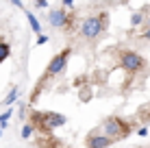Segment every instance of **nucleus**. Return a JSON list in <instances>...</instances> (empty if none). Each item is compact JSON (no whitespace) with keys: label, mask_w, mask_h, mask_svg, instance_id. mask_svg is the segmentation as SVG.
Here are the masks:
<instances>
[{"label":"nucleus","mask_w":150,"mask_h":148,"mask_svg":"<svg viewBox=\"0 0 150 148\" xmlns=\"http://www.w3.org/2000/svg\"><path fill=\"white\" fill-rule=\"evenodd\" d=\"M33 133H35V124H24V129H22V137L24 140H28Z\"/></svg>","instance_id":"nucleus-11"},{"label":"nucleus","mask_w":150,"mask_h":148,"mask_svg":"<svg viewBox=\"0 0 150 148\" xmlns=\"http://www.w3.org/2000/svg\"><path fill=\"white\" fill-rule=\"evenodd\" d=\"M120 63H122L124 70H128V72H137V70L144 68L142 55L133 52V50H122V52H120Z\"/></svg>","instance_id":"nucleus-3"},{"label":"nucleus","mask_w":150,"mask_h":148,"mask_svg":"<svg viewBox=\"0 0 150 148\" xmlns=\"http://www.w3.org/2000/svg\"><path fill=\"white\" fill-rule=\"evenodd\" d=\"M107 13L105 11H100V13H96V15H89V18H85L83 20V24H81V35L85 39H96L98 35L105 30L107 26Z\"/></svg>","instance_id":"nucleus-1"},{"label":"nucleus","mask_w":150,"mask_h":148,"mask_svg":"<svg viewBox=\"0 0 150 148\" xmlns=\"http://www.w3.org/2000/svg\"><path fill=\"white\" fill-rule=\"evenodd\" d=\"M142 37L144 39H150V26H148V30H144V33H142Z\"/></svg>","instance_id":"nucleus-17"},{"label":"nucleus","mask_w":150,"mask_h":148,"mask_svg":"<svg viewBox=\"0 0 150 148\" xmlns=\"http://www.w3.org/2000/svg\"><path fill=\"white\" fill-rule=\"evenodd\" d=\"M9 118H11V109H9V111H4V113L0 115V129H4V126H7Z\"/></svg>","instance_id":"nucleus-13"},{"label":"nucleus","mask_w":150,"mask_h":148,"mask_svg":"<svg viewBox=\"0 0 150 148\" xmlns=\"http://www.w3.org/2000/svg\"><path fill=\"white\" fill-rule=\"evenodd\" d=\"M0 135H2V129H0Z\"/></svg>","instance_id":"nucleus-21"},{"label":"nucleus","mask_w":150,"mask_h":148,"mask_svg":"<svg viewBox=\"0 0 150 148\" xmlns=\"http://www.w3.org/2000/svg\"><path fill=\"white\" fill-rule=\"evenodd\" d=\"M35 4H37L39 9H44V7H48V0H35Z\"/></svg>","instance_id":"nucleus-14"},{"label":"nucleus","mask_w":150,"mask_h":148,"mask_svg":"<svg viewBox=\"0 0 150 148\" xmlns=\"http://www.w3.org/2000/svg\"><path fill=\"white\" fill-rule=\"evenodd\" d=\"M9 52H11V48H9V44H0V63H2L4 59L9 57Z\"/></svg>","instance_id":"nucleus-10"},{"label":"nucleus","mask_w":150,"mask_h":148,"mask_svg":"<svg viewBox=\"0 0 150 148\" xmlns=\"http://www.w3.org/2000/svg\"><path fill=\"white\" fill-rule=\"evenodd\" d=\"M37 118L44 122V126H46L48 131L57 129V126H63L65 122H68V118H65L63 113H44V115H37Z\"/></svg>","instance_id":"nucleus-5"},{"label":"nucleus","mask_w":150,"mask_h":148,"mask_svg":"<svg viewBox=\"0 0 150 148\" xmlns=\"http://www.w3.org/2000/svg\"><path fill=\"white\" fill-rule=\"evenodd\" d=\"M74 4V0H63V7H72Z\"/></svg>","instance_id":"nucleus-19"},{"label":"nucleus","mask_w":150,"mask_h":148,"mask_svg":"<svg viewBox=\"0 0 150 148\" xmlns=\"http://www.w3.org/2000/svg\"><path fill=\"white\" fill-rule=\"evenodd\" d=\"M24 13H26V20H28V24H30V28L39 35L41 33V24H39V20L35 18V13H30V11H24Z\"/></svg>","instance_id":"nucleus-8"},{"label":"nucleus","mask_w":150,"mask_h":148,"mask_svg":"<svg viewBox=\"0 0 150 148\" xmlns=\"http://www.w3.org/2000/svg\"><path fill=\"white\" fill-rule=\"evenodd\" d=\"M137 135H139V137H146V135H148V129H146V126H142V129L137 131Z\"/></svg>","instance_id":"nucleus-15"},{"label":"nucleus","mask_w":150,"mask_h":148,"mask_svg":"<svg viewBox=\"0 0 150 148\" xmlns=\"http://www.w3.org/2000/svg\"><path fill=\"white\" fill-rule=\"evenodd\" d=\"M68 57H70V48H65L63 52L54 55L52 61H50V65H48V70H46V74H48V76L61 74V72L65 70V65H68Z\"/></svg>","instance_id":"nucleus-4"},{"label":"nucleus","mask_w":150,"mask_h":148,"mask_svg":"<svg viewBox=\"0 0 150 148\" xmlns=\"http://www.w3.org/2000/svg\"><path fill=\"white\" fill-rule=\"evenodd\" d=\"M46 42H48V37H46V35H41V33H39V37H37V44L41 46V44H46Z\"/></svg>","instance_id":"nucleus-16"},{"label":"nucleus","mask_w":150,"mask_h":148,"mask_svg":"<svg viewBox=\"0 0 150 148\" xmlns=\"http://www.w3.org/2000/svg\"><path fill=\"white\" fill-rule=\"evenodd\" d=\"M48 20H50V24L52 26H59V28H63V26H68V22H70V15L65 13V11H52V13H48Z\"/></svg>","instance_id":"nucleus-7"},{"label":"nucleus","mask_w":150,"mask_h":148,"mask_svg":"<svg viewBox=\"0 0 150 148\" xmlns=\"http://www.w3.org/2000/svg\"><path fill=\"white\" fill-rule=\"evenodd\" d=\"M11 4H15V7H20V9H22V0H11Z\"/></svg>","instance_id":"nucleus-18"},{"label":"nucleus","mask_w":150,"mask_h":148,"mask_svg":"<svg viewBox=\"0 0 150 148\" xmlns=\"http://www.w3.org/2000/svg\"><path fill=\"white\" fill-rule=\"evenodd\" d=\"M102 133H105L107 137H111L113 142H117V140L128 137L131 126H128L124 120H120V118H107L105 122H102Z\"/></svg>","instance_id":"nucleus-2"},{"label":"nucleus","mask_w":150,"mask_h":148,"mask_svg":"<svg viewBox=\"0 0 150 148\" xmlns=\"http://www.w3.org/2000/svg\"><path fill=\"white\" fill-rule=\"evenodd\" d=\"M18 96H20V89H18V87H13L11 91H9V96L4 98V105H9V107H11V105L15 103V100H18Z\"/></svg>","instance_id":"nucleus-9"},{"label":"nucleus","mask_w":150,"mask_h":148,"mask_svg":"<svg viewBox=\"0 0 150 148\" xmlns=\"http://www.w3.org/2000/svg\"><path fill=\"white\" fill-rule=\"evenodd\" d=\"M142 22H144V13L142 11H137V13L131 15V24H133V26H137V24H142Z\"/></svg>","instance_id":"nucleus-12"},{"label":"nucleus","mask_w":150,"mask_h":148,"mask_svg":"<svg viewBox=\"0 0 150 148\" xmlns=\"http://www.w3.org/2000/svg\"><path fill=\"white\" fill-rule=\"evenodd\" d=\"M113 2H117V4H122V2H128V0H113Z\"/></svg>","instance_id":"nucleus-20"},{"label":"nucleus","mask_w":150,"mask_h":148,"mask_svg":"<svg viewBox=\"0 0 150 148\" xmlns=\"http://www.w3.org/2000/svg\"><path fill=\"white\" fill-rule=\"evenodd\" d=\"M113 144V140H111V137H107L105 133H102V135H89V137H87V146H91V148H107V146H111Z\"/></svg>","instance_id":"nucleus-6"}]
</instances>
